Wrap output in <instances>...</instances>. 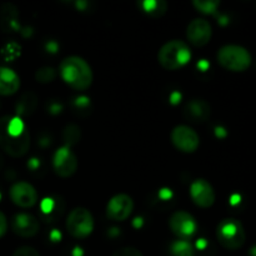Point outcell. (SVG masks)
Segmentation results:
<instances>
[{
    "label": "cell",
    "mask_w": 256,
    "mask_h": 256,
    "mask_svg": "<svg viewBox=\"0 0 256 256\" xmlns=\"http://www.w3.org/2000/svg\"><path fill=\"white\" fill-rule=\"evenodd\" d=\"M59 72L62 79L75 90L89 89L94 79L89 62L78 55H70L62 59Z\"/></svg>",
    "instance_id": "cell-1"
},
{
    "label": "cell",
    "mask_w": 256,
    "mask_h": 256,
    "mask_svg": "<svg viewBox=\"0 0 256 256\" xmlns=\"http://www.w3.org/2000/svg\"><path fill=\"white\" fill-rule=\"evenodd\" d=\"M192 59V50L189 45L180 39L170 40L160 48L158 60L166 70H176L185 66Z\"/></svg>",
    "instance_id": "cell-2"
},
{
    "label": "cell",
    "mask_w": 256,
    "mask_h": 256,
    "mask_svg": "<svg viewBox=\"0 0 256 256\" xmlns=\"http://www.w3.org/2000/svg\"><path fill=\"white\" fill-rule=\"evenodd\" d=\"M218 62L224 69L242 72L250 68L252 62V54L246 48L236 44L224 45L216 54Z\"/></svg>",
    "instance_id": "cell-3"
},
{
    "label": "cell",
    "mask_w": 256,
    "mask_h": 256,
    "mask_svg": "<svg viewBox=\"0 0 256 256\" xmlns=\"http://www.w3.org/2000/svg\"><path fill=\"white\" fill-rule=\"evenodd\" d=\"M216 239L225 249L238 250L245 244L246 234L239 220L235 218H226L218 224Z\"/></svg>",
    "instance_id": "cell-4"
},
{
    "label": "cell",
    "mask_w": 256,
    "mask_h": 256,
    "mask_svg": "<svg viewBox=\"0 0 256 256\" xmlns=\"http://www.w3.org/2000/svg\"><path fill=\"white\" fill-rule=\"evenodd\" d=\"M94 218L85 208H75L66 218V230L76 239H85L90 236L94 230Z\"/></svg>",
    "instance_id": "cell-5"
},
{
    "label": "cell",
    "mask_w": 256,
    "mask_h": 256,
    "mask_svg": "<svg viewBox=\"0 0 256 256\" xmlns=\"http://www.w3.org/2000/svg\"><path fill=\"white\" fill-rule=\"evenodd\" d=\"M169 228L172 234L180 240H189L198 230V222L190 212L179 210L175 212L169 219Z\"/></svg>",
    "instance_id": "cell-6"
},
{
    "label": "cell",
    "mask_w": 256,
    "mask_h": 256,
    "mask_svg": "<svg viewBox=\"0 0 256 256\" xmlns=\"http://www.w3.org/2000/svg\"><path fill=\"white\" fill-rule=\"evenodd\" d=\"M172 142L178 150L182 152H196L200 144V138L192 128L188 125H178L172 130Z\"/></svg>",
    "instance_id": "cell-7"
},
{
    "label": "cell",
    "mask_w": 256,
    "mask_h": 256,
    "mask_svg": "<svg viewBox=\"0 0 256 256\" xmlns=\"http://www.w3.org/2000/svg\"><path fill=\"white\" fill-rule=\"evenodd\" d=\"M0 148L10 156L20 158L26 154L30 148V134L25 132L22 136H12L8 134L0 122Z\"/></svg>",
    "instance_id": "cell-8"
},
{
    "label": "cell",
    "mask_w": 256,
    "mask_h": 256,
    "mask_svg": "<svg viewBox=\"0 0 256 256\" xmlns=\"http://www.w3.org/2000/svg\"><path fill=\"white\" fill-rule=\"evenodd\" d=\"M52 168L62 178H69L78 169V158L68 145L59 148L52 156Z\"/></svg>",
    "instance_id": "cell-9"
},
{
    "label": "cell",
    "mask_w": 256,
    "mask_h": 256,
    "mask_svg": "<svg viewBox=\"0 0 256 256\" xmlns=\"http://www.w3.org/2000/svg\"><path fill=\"white\" fill-rule=\"evenodd\" d=\"M134 210V200L128 194L114 195L106 205V215L114 222H124Z\"/></svg>",
    "instance_id": "cell-10"
},
{
    "label": "cell",
    "mask_w": 256,
    "mask_h": 256,
    "mask_svg": "<svg viewBox=\"0 0 256 256\" xmlns=\"http://www.w3.org/2000/svg\"><path fill=\"white\" fill-rule=\"evenodd\" d=\"M12 202L19 208H32L38 202V192L32 184L26 182H18L9 190Z\"/></svg>",
    "instance_id": "cell-11"
},
{
    "label": "cell",
    "mask_w": 256,
    "mask_h": 256,
    "mask_svg": "<svg viewBox=\"0 0 256 256\" xmlns=\"http://www.w3.org/2000/svg\"><path fill=\"white\" fill-rule=\"evenodd\" d=\"M212 35V24L204 18L192 19L188 24L186 36L188 40L195 46H204L210 42Z\"/></svg>",
    "instance_id": "cell-12"
},
{
    "label": "cell",
    "mask_w": 256,
    "mask_h": 256,
    "mask_svg": "<svg viewBox=\"0 0 256 256\" xmlns=\"http://www.w3.org/2000/svg\"><path fill=\"white\" fill-rule=\"evenodd\" d=\"M189 192L194 204L200 208H204V209L212 206L215 199H216L212 185L208 180L202 179V178L192 182Z\"/></svg>",
    "instance_id": "cell-13"
},
{
    "label": "cell",
    "mask_w": 256,
    "mask_h": 256,
    "mask_svg": "<svg viewBox=\"0 0 256 256\" xmlns=\"http://www.w3.org/2000/svg\"><path fill=\"white\" fill-rule=\"evenodd\" d=\"M40 229L36 218L28 212H19L12 219V230L15 234L22 238H32L38 234Z\"/></svg>",
    "instance_id": "cell-14"
},
{
    "label": "cell",
    "mask_w": 256,
    "mask_h": 256,
    "mask_svg": "<svg viewBox=\"0 0 256 256\" xmlns=\"http://www.w3.org/2000/svg\"><path fill=\"white\" fill-rule=\"evenodd\" d=\"M210 105L202 99H192L184 108V116L192 122H206L210 118Z\"/></svg>",
    "instance_id": "cell-15"
},
{
    "label": "cell",
    "mask_w": 256,
    "mask_h": 256,
    "mask_svg": "<svg viewBox=\"0 0 256 256\" xmlns=\"http://www.w3.org/2000/svg\"><path fill=\"white\" fill-rule=\"evenodd\" d=\"M20 88V78L16 72L8 66H0V95H14Z\"/></svg>",
    "instance_id": "cell-16"
},
{
    "label": "cell",
    "mask_w": 256,
    "mask_h": 256,
    "mask_svg": "<svg viewBox=\"0 0 256 256\" xmlns=\"http://www.w3.org/2000/svg\"><path fill=\"white\" fill-rule=\"evenodd\" d=\"M2 22L5 29L8 30H16L19 28L18 22V12L16 8L12 4H4L2 8Z\"/></svg>",
    "instance_id": "cell-17"
},
{
    "label": "cell",
    "mask_w": 256,
    "mask_h": 256,
    "mask_svg": "<svg viewBox=\"0 0 256 256\" xmlns=\"http://www.w3.org/2000/svg\"><path fill=\"white\" fill-rule=\"evenodd\" d=\"M172 256H195L194 248L188 240H175L170 246Z\"/></svg>",
    "instance_id": "cell-18"
},
{
    "label": "cell",
    "mask_w": 256,
    "mask_h": 256,
    "mask_svg": "<svg viewBox=\"0 0 256 256\" xmlns=\"http://www.w3.org/2000/svg\"><path fill=\"white\" fill-rule=\"evenodd\" d=\"M220 2H216V0H194L192 2V5L199 12H204V14H212V12H215Z\"/></svg>",
    "instance_id": "cell-19"
},
{
    "label": "cell",
    "mask_w": 256,
    "mask_h": 256,
    "mask_svg": "<svg viewBox=\"0 0 256 256\" xmlns=\"http://www.w3.org/2000/svg\"><path fill=\"white\" fill-rule=\"evenodd\" d=\"M142 8L145 12L152 15H162L165 12L166 4L164 2H144Z\"/></svg>",
    "instance_id": "cell-20"
},
{
    "label": "cell",
    "mask_w": 256,
    "mask_h": 256,
    "mask_svg": "<svg viewBox=\"0 0 256 256\" xmlns=\"http://www.w3.org/2000/svg\"><path fill=\"white\" fill-rule=\"evenodd\" d=\"M12 256H40L38 250H35L32 246H22L14 252Z\"/></svg>",
    "instance_id": "cell-21"
},
{
    "label": "cell",
    "mask_w": 256,
    "mask_h": 256,
    "mask_svg": "<svg viewBox=\"0 0 256 256\" xmlns=\"http://www.w3.org/2000/svg\"><path fill=\"white\" fill-rule=\"evenodd\" d=\"M112 256H142V254L139 252V250L135 249V248L128 246V248H122V249H119L118 252H115Z\"/></svg>",
    "instance_id": "cell-22"
},
{
    "label": "cell",
    "mask_w": 256,
    "mask_h": 256,
    "mask_svg": "<svg viewBox=\"0 0 256 256\" xmlns=\"http://www.w3.org/2000/svg\"><path fill=\"white\" fill-rule=\"evenodd\" d=\"M36 74H40V75L44 74V76L39 78L40 82H50V80L54 79L55 76V72L52 68H42V69H40Z\"/></svg>",
    "instance_id": "cell-23"
},
{
    "label": "cell",
    "mask_w": 256,
    "mask_h": 256,
    "mask_svg": "<svg viewBox=\"0 0 256 256\" xmlns=\"http://www.w3.org/2000/svg\"><path fill=\"white\" fill-rule=\"evenodd\" d=\"M19 49H20L19 45H18L15 49H12V42H10V44H8L6 46L2 49V54H4V56L6 58V59H14L15 56H18V55H19V52H14V50H19Z\"/></svg>",
    "instance_id": "cell-24"
},
{
    "label": "cell",
    "mask_w": 256,
    "mask_h": 256,
    "mask_svg": "<svg viewBox=\"0 0 256 256\" xmlns=\"http://www.w3.org/2000/svg\"><path fill=\"white\" fill-rule=\"evenodd\" d=\"M8 230V220L6 216L4 215V212H0V238L4 236L5 232Z\"/></svg>",
    "instance_id": "cell-25"
}]
</instances>
